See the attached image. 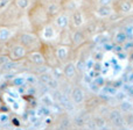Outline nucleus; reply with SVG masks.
Segmentation results:
<instances>
[{"instance_id": "obj_29", "label": "nucleus", "mask_w": 133, "mask_h": 130, "mask_svg": "<svg viewBox=\"0 0 133 130\" xmlns=\"http://www.w3.org/2000/svg\"><path fill=\"white\" fill-rule=\"evenodd\" d=\"M15 66V64H13V63H6V64L4 65V68H6V70H9V68L14 67Z\"/></svg>"}, {"instance_id": "obj_15", "label": "nucleus", "mask_w": 133, "mask_h": 130, "mask_svg": "<svg viewBox=\"0 0 133 130\" xmlns=\"http://www.w3.org/2000/svg\"><path fill=\"white\" fill-rule=\"evenodd\" d=\"M47 84H48V86L51 87L53 89H56L58 87V82H57V80H56V79H51V78H50V79H49V81L47 82Z\"/></svg>"}, {"instance_id": "obj_2", "label": "nucleus", "mask_w": 133, "mask_h": 130, "mask_svg": "<svg viewBox=\"0 0 133 130\" xmlns=\"http://www.w3.org/2000/svg\"><path fill=\"white\" fill-rule=\"evenodd\" d=\"M72 100L74 102L76 103H81L83 102V100H84V94H83L82 89L79 88H75L72 92Z\"/></svg>"}, {"instance_id": "obj_13", "label": "nucleus", "mask_w": 133, "mask_h": 130, "mask_svg": "<svg viewBox=\"0 0 133 130\" xmlns=\"http://www.w3.org/2000/svg\"><path fill=\"white\" fill-rule=\"evenodd\" d=\"M48 12L51 14V15H54L55 13H57L58 12V6L56 4H51V5H49V7H48Z\"/></svg>"}, {"instance_id": "obj_14", "label": "nucleus", "mask_w": 133, "mask_h": 130, "mask_svg": "<svg viewBox=\"0 0 133 130\" xmlns=\"http://www.w3.org/2000/svg\"><path fill=\"white\" fill-rule=\"evenodd\" d=\"M25 81H26L25 78H22V77H16V78L13 79V84L16 85V86H21V85H23Z\"/></svg>"}, {"instance_id": "obj_18", "label": "nucleus", "mask_w": 133, "mask_h": 130, "mask_svg": "<svg viewBox=\"0 0 133 130\" xmlns=\"http://www.w3.org/2000/svg\"><path fill=\"white\" fill-rule=\"evenodd\" d=\"M104 91L106 94H110V95H115L117 94V89L115 87H104Z\"/></svg>"}, {"instance_id": "obj_3", "label": "nucleus", "mask_w": 133, "mask_h": 130, "mask_svg": "<svg viewBox=\"0 0 133 130\" xmlns=\"http://www.w3.org/2000/svg\"><path fill=\"white\" fill-rule=\"evenodd\" d=\"M29 58H30V60H32L33 63H35V64H39V65L43 64V62H44L42 53H39V52H33V53H30Z\"/></svg>"}, {"instance_id": "obj_32", "label": "nucleus", "mask_w": 133, "mask_h": 130, "mask_svg": "<svg viewBox=\"0 0 133 130\" xmlns=\"http://www.w3.org/2000/svg\"><path fill=\"white\" fill-rule=\"evenodd\" d=\"M131 48H133V42H127L125 44V49H131Z\"/></svg>"}, {"instance_id": "obj_10", "label": "nucleus", "mask_w": 133, "mask_h": 130, "mask_svg": "<svg viewBox=\"0 0 133 130\" xmlns=\"http://www.w3.org/2000/svg\"><path fill=\"white\" fill-rule=\"evenodd\" d=\"M66 53H68V49L62 47V48H60L57 50V57L60 58V59H64L66 57Z\"/></svg>"}, {"instance_id": "obj_27", "label": "nucleus", "mask_w": 133, "mask_h": 130, "mask_svg": "<svg viewBox=\"0 0 133 130\" xmlns=\"http://www.w3.org/2000/svg\"><path fill=\"white\" fill-rule=\"evenodd\" d=\"M111 1H112V0H98V2L101 5H103V6H108V5H110Z\"/></svg>"}, {"instance_id": "obj_22", "label": "nucleus", "mask_w": 133, "mask_h": 130, "mask_svg": "<svg viewBox=\"0 0 133 130\" xmlns=\"http://www.w3.org/2000/svg\"><path fill=\"white\" fill-rule=\"evenodd\" d=\"M44 36H46L47 39H49V37H53V30H51V28L47 27L46 29H44Z\"/></svg>"}, {"instance_id": "obj_16", "label": "nucleus", "mask_w": 133, "mask_h": 130, "mask_svg": "<svg viewBox=\"0 0 133 130\" xmlns=\"http://www.w3.org/2000/svg\"><path fill=\"white\" fill-rule=\"evenodd\" d=\"M74 41H75L76 43H79V42L84 41V36H83L82 33H76L75 36H74Z\"/></svg>"}, {"instance_id": "obj_9", "label": "nucleus", "mask_w": 133, "mask_h": 130, "mask_svg": "<svg viewBox=\"0 0 133 130\" xmlns=\"http://www.w3.org/2000/svg\"><path fill=\"white\" fill-rule=\"evenodd\" d=\"M126 40H127L126 33H118V34L116 35V41H117L118 43H124Z\"/></svg>"}, {"instance_id": "obj_21", "label": "nucleus", "mask_w": 133, "mask_h": 130, "mask_svg": "<svg viewBox=\"0 0 133 130\" xmlns=\"http://www.w3.org/2000/svg\"><path fill=\"white\" fill-rule=\"evenodd\" d=\"M8 35H9L8 29H2V30H1V33H0V39H1V40L7 39V37H8Z\"/></svg>"}, {"instance_id": "obj_11", "label": "nucleus", "mask_w": 133, "mask_h": 130, "mask_svg": "<svg viewBox=\"0 0 133 130\" xmlns=\"http://www.w3.org/2000/svg\"><path fill=\"white\" fill-rule=\"evenodd\" d=\"M56 23H57L60 27H65V26L68 25V19H66V16H60V18L56 20Z\"/></svg>"}, {"instance_id": "obj_4", "label": "nucleus", "mask_w": 133, "mask_h": 130, "mask_svg": "<svg viewBox=\"0 0 133 130\" xmlns=\"http://www.w3.org/2000/svg\"><path fill=\"white\" fill-rule=\"evenodd\" d=\"M110 13H111V8L108 6H102L97 9V14H98V16H101V18H105V16H108Z\"/></svg>"}, {"instance_id": "obj_7", "label": "nucleus", "mask_w": 133, "mask_h": 130, "mask_svg": "<svg viewBox=\"0 0 133 130\" xmlns=\"http://www.w3.org/2000/svg\"><path fill=\"white\" fill-rule=\"evenodd\" d=\"M120 109H122L123 112L129 113V112H131V110L133 109V105L130 102V101H123L122 105H120Z\"/></svg>"}, {"instance_id": "obj_25", "label": "nucleus", "mask_w": 133, "mask_h": 130, "mask_svg": "<svg viewBox=\"0 0 133 130\" xmlns=\"http://www.w3.org/2000/svg\"><path fill=\"white\" fill-rule=\"evenodd\" d=\"M26 81L29 82V84H35V82H36V78H35V77H32V75H29V77L26 79Z\"/></svg>"}, {"instance_id": "obj_5", "label": "nucleus", "mask_w": 133, "mask_h": 130, "mask_svg": "<svg viewBox=\"0 0 133 130\" xmlns=\"http://www.w3.org/2000/svg\"><path fill=\"white\" fill-rule=\"evenodd\" d=\"M75 72H76V68H75V66H74V64H71V63L66 65L64 67V71H63V73H64L66 77H69V78L74 77Z\"/></svg>"}, {"instance_id": "obj_33", "label": "nucleus", "mask_w": 133, "mask_h": 130, "mask_svg": "<svg viewBox=\"0 0 133 130\" xmlns=\"http://www.w3.org/2000/svg\"><path fill=\"white\" fill-rule=\"evenodd\" d=\"M77 67H78V68H82V70H83V68H84V65H83V63H82V62H78Z\"/></svg>"}, {"instance_id": "obj_12", "label": "nucleus", "mask_w": 133, "mask_h": 130, "mask_svg": "<svg viewBox=\"0 0 133 130\" xmlns=\"http://www.w3.org/2000/svg\"><path fill=\"white\" fill-rule=\"evenodd\" d=\"M13 52H14V55H16L18 57H21V56L25 55V50H23V48L20 45L15 47V48L13 49Z\"/></svg>"}, {"instance_id": "obj_28", "label": "nucleus", "mask_w": 133, "mask_h": 130, "mask_svg": "<svg viewBox=\"0 0 133 130\" xmlns=\"http://www.w3.org/2000/svg\"><path fill=\"white\" fill-rule=\"evenodd\" d=\"M104 124H105V122H104L103 120H102V119H97L96 126H98V127H104Z\"/></svg>"}, {"instance_id": "obj_17", "label": "nucleus", "mask_w": 133, "mask_h": 130, "mask_svg": "<svg viewBox=\"0 0 133 130\" xmlns=\"http://www.w3.org/2000/svg\"><path fill=\"white\" fill-rule=\"evenodd\" d=\"M42 101L44 102V105L46 106H51L53 105V100H51V98L48 95V94H46V95L42 98Z\"/></svg>"}, {"instance_id": "obj_1", "label": "nucleus", "mask_w": 133, "mask_h": 130, "mask_svg": "<svg viewBox=\"0 0 133 130\" xmlns=\"http://www.w3.org/2000/svg\"><path fill=\"white\" fill-rule=\"evenodd\" d=\"M110 120L112 121V123L115 124V126H117V127H122L123 124H124V120H123L120 113L117 112V110H113V112H111Z\"/></svg>"}, {"instance_id": "obj_23", "label": "nucleus", "mask_w": 133, "mask_h": 130, "mask_svg": "<svg viewBox=\"0 0 133 130\" xmlns=\"http://www.w3.org/2000/svg\"><path fill=\"white\" fill-rule=\"evenodd\" d=\"M8 120H9L8 115H6V114L0 115V123H6V122H8Z\"/></svg>"}, {"instance_id": "obj_19", "label": "nucleus", "mask_w": 133, "mask_h": 130, "mask_svg": "<svg viewBox=\"0 0 133 130\" xmlns=\"http://www.w3.org/2000/svg\"><path fill=\"white\" fill-rule=\"evenodd\" d=\"M16 4H18V6L20 7V8H26V7L29 5V1H28V0H18Z\"/></svg>"}, {"instance_id": "obj_8", "label": "nucleus", "mask_w": 133, "mask_h": 130, "mask_svg": "<svg viewBox=\"0 0 133 130\" xmlns=\"http://www.w3.org/2000/svg\"><path fill=\"white\" fill-rule=\"evenodd\" d=\"M33 40H34V37H33L32 35H28V34L22 35V37H21V41H22L23 45H27V47L33 43Z\"/></svg>"}, {"instance_id": "obj_31", "label": "nucleus", "mask_w": 133, "mask_h": 130, "mask_svg": "<svg viewBox=\"0 0 133 130\" xmlns=\"http://www.w3.org/2000/svg\"><path fill=\"white\" fill-rule=\"evenodd\" d=\"M54 72H55L56 77H60V75L62 74V71H60V68H54Z\"/></svg>"}, {"instance_id": "obj_24", "label": "nucleus", "mask_w": 133, "mask_h": 130, "mask_svg": "<svg viewBox=\"0 0 133 130\" xmlns=\"http://www.w3.org/2000/svg\"><path fill=\"white\" fill-rule=\"evenodd\" d=\"M95 84H96L98 87H99V86H102V85L104 84V79H103V78H101V77L97 78V79H95Z\"/></svg>"}, {"instance_id": "obj_26", "label": "nucleus", "mask_w": 133, "mask_h": 130, "mask_svg": "<svg viewBox=\"0 0 133 130\" xmlns=\"http://www.w3.org/2000/svg\"><path fill=\"white\" fill-rule=\"evenodd\" d=\"M126 123L127 124H133V115L131 114V115H127V117H126Z\"/></svg>"}, {"instance_id": "obj_6", "label": "nucleus", "mask_w": 133, "mask_h": 130, "mask_svg": "<svg viewBox=\"0 0 133 130\" xmlns=\"http://www.w3.org/2000/svg\"><path fill=\"white\" fill-rule=\"evenodd\" d=\"M119 8H120V11L122 12H125V13H127V12H130L131 11V8H132V4L130 1H122V4L119 5Z\"/></svg>"}, {"instance_id": "obj_20", "label": "nucleus", "mask_w": 133, "mask_h": 130, "mask_svg": "<svg viewBox=\"0 0 133 130\" xmlns=\"http://www.w3.org/2000/svg\"><path fill=\"white\" fill-rule=\"evenodd\" d=\"M74 20H75V25L76 26H79L81 23H82V16H81V14L76 13L75 15H74Z\"/></svg>"}, {"instance_id": "obj_30", "label": "nucleus", "mask_w": 133, "mask_h": 130, "mask_svg": "<svg viewBox=\"0 0 133 130\" xmlns=\"http://www.w3.org/2000/svg\"><path fill=\"white\" fill-rule=\"evenodd\" d=\"M9 0H0V8H4L7 4H8Z\"/></svg>"}, {"instance_id": "obj_34", "label": "nucleus", "mask_w": 133, "mask_h": 130, "mask_svg": "<svg viewBox=\"0 0 133 130\" xmlns=\"http://www.w3.org/2000/svg\"><path fill=\"white\" fill-rule=\"evenodd\" d=\"M105 48H106V49H112L113 47L111 45V44H105Z\"/></svg>"}]
</instances>
